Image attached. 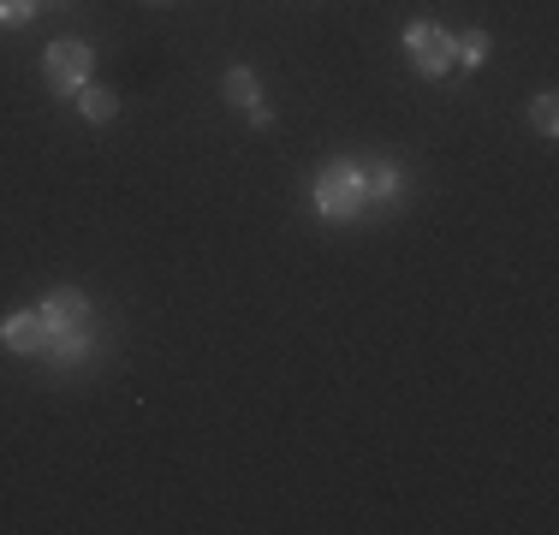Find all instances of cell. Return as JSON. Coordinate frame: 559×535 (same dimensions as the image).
I'll return each instance as SVG.
<instances>
[{
  "mask_svg": "<svg viewBox=\"0 0 559 535\" xmlns=\"http://www.w3.org/2000/svg\"><path fill=\"white\" fill-rule=\"evenodd\" d=\"M405 54H411V66H417L423 78H441L447 66H452V31H441V24H429V19H417L405 31Z\"/></svg>",
  "mask_w": 559,
  "mask_h": 535,
  "instance_id": "cell-3",
  "label": "cell"
},
{
  "mask_svg": "<svg viewBox=\"0 0 559 535\" xmlns=\"http://www.w3.org/2000/svg\"><path fill=\"white\" fill-rule=\"evenodd\" d=\"M90 352H96V333H48L43 364L48 369H72V364H84Z\"/></svg>",
  "mask_w": 559,
  "mask_h": 535,
  "instance_id": "cell-6",
  "label": "cell"
},
{
  "mask_svg": "<svg viewBox=\"0 0 559 535\" xmlns=\"http://www.w3.org/2000/svg\"><path fill=\"white\" fill-rule=\"evenodd\" d=\"M452 60L483 66V60H488V31H464V36H452Z\"/></svg>",
  "mask_w": 559,
  "mask_h": 535,
  "instance_id": "cell-9",
  "label": "cell"
},
{
  "mask_svg": "<svg viewBox=\"0 0 559 535\" xmlns=\"http://www.w3.org/2000/svg\"><path fill=\"white\" fill-rule=\"evenodd\" d=\"M530 126H536L542 138H554V131H559V102H554V90H548V96H536V107H530Z\"/></svg>",
  "mask_w": 559,
  "mask_h": 535,
  "instance_id": "cell-11",
  "label": "cell"
},
{
  "mask_svg": "<svg viewBox=\"0 0 559 535\" xmlns=\"http://www.w3.org/2000/svg\"><path fill=\"white\" fill-rule=\"evenodd\" d=\"M43 0H0V24H31Z\"/></svg>",
  "mask_w": 559,
  "mask_h": 535,
  "instance_id": "cell-12",
  "label": "cell"
},
{
  "mask_svg": "<svg viewBox=\"0 0 559 535\" xmlns=\"http://www.w3.org/2000/svg\"><path fill=\"white\" fill-rule=\"evenodd\" d=\"M43 321H48V333H96L90 298H84V292H72V286H60L55 298L43 304Z\"/></svg>",
  "mask_w": 559,
  "mask_h": 535,
  "instance_id": "cell-4",
  "label": "cell"
},
{
  "mask_svg": "<svg viewBox=\"0 0 559 535\" xmlns=\"http://www.w3.org/2000/svg\"><path fill=\"white\" fill-rule=\"evenodd\" d=\"M364 179H369V197H376V203L399 197V167H393V160H381V167H364Z\"/></svg>",
  "mask_w": 559,
  "mask_h": 535,
  "instance_id": "cell-10",
  "label": "cell"
},
{
  "mask_svg": "<svg viewBox=\"0 0 559 535\" xmlns=\"http://www.w3.org/2000/svg\"><path fill=\"white\" fill-rule=\"evenodd\" d=\"M226 102H233V107H257L262 102V84H257L250 66H233V72H226Z\"/></svg>",
  "mask_w": 559,
  "mask_h": 535,
  "instance_id": "cell-7",
  "label": "cell"
},
{
  "mask_svg": "<svg viewBox=\"0 0 559 535\" xmlns=\"http://www.w3.org/2000/svg\"><path fill=\"white\" fill-rule=\"evenodd\" d=\"M43 72H48V90H55V96H78V90L90 84V48L84 43H48Z\"/></svg>",
  "mask_w": 559,
  "mask_h": 535,
  "instance_id": "cell-2",
  "label": "cell"
},
{
  "mask_svg": "<svg viewBox=\"0 0 559 535\" xmlns=\"http://www.w3.org/2000/svg\"><path fill=\"white\" fill-rule=\"evenodd\" d=\"M316 209H322L328 221H357V214L376 209L364 167H357V160H328V167L316 173Z\"/></svg>",
  "mask_w": 559,
  "mask_h": 535,
  "instance_id": "cell-1",
  "label": "cell"
},
{
  "mask_svg": "<svg viewBox=\"0 0 559 535\" xmlns=\"http://www.w3.org/2000/svg\"><path fill=\"white\" fill-rule=\"evenodd\" d=\"M0 345H7V352H19V357H43V345H48V321H43V310L7 316V321H0Z\"/></svg>",
  "mask_w": 559,
  "mask_h": 535,
  "instance_id": "cell-5",
  "label": "cell"
},
{
  "mask_svg": "<svg viewBox=\"0 0 559 535\" xmlns=\"http://www.w3.org/2000/svg\"><path fill=\"white\" fill-rule=\"evenodd\" d=\"M72 102H78V114H84L90 126H102V119H114V107H119V102H114V90H90V84L78 90Z\"/></svg>",
  "mask_w": 559,
  "mask_h": 535,
  "instance_id": "cell-8",
  "label": "cell"
}]
</instances>
